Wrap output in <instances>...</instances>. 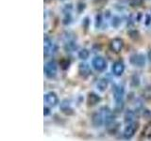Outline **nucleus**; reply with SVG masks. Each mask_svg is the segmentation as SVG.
Segmentation results:
<instances>
[{
    "label": "nucleus",
    "mask_w": 151,
    "mask_h": 141,
    "mask_svg": "<svg viewBox=\"0 0 151 141\" xmlns=\"http://www.w3.org/2000/svg\"><path fill=\"white\" fill-rule=\"evenodd\" d=\"M92 123L93 124V126H96V127H99L104 123V118H103V116L100 112L94 113V114L93 115Z\"/></svg>",
    "instance_id": "12"
},
{
    "label": "nucleus",
    "mask_w": 151,
    "mask_h": 141,
    "mask_svg": "<svg viewBox=\"0 0 151 141\" xmlns=\"http://www.w3.org/2000/svg\"><path fill=\"white\" fill-rule=\"evenodd\" d=\"M101 1H102V2L104 3V2H106L107 0H96V2H101Z\"/></svg>",
    "instance_id": "33"
},
{
    "label": "nucleus",
    "mask_w": 151,
    "mask_h": 141,
    "mask_svg": "<svg viewBox=\"0 0 151 141\" xmlns=\"http://www.w3.org/2000/svg\"><path fill=\"white\" fill-rule=\"evenodd\" d=\"M100 113L104 118V123L106 125H111L114 122V116H113L112 112L111 111L110 108L108 107H102Z\"/></svg>",
    "instance_id": "7"
},
{
    "label": "nucleus",
    "mask_w": 151,
    "mask_h": 141,
    "mask_svg": "<svg viewBox=\"0 0 151 141\" xmlns=\"http://www.w3.org/2000/svg\"><path fill=\"white\" fill-rule=\"evenodd\" d=\"M92 66L97 72H103L107 68V61L102 56H94L92 60Z\"/></svg>",
    "instance_id": "2"
},
{
    "label": "nucleus",
    "mask_w": 151,
    "mask_h": 141,
    "mask_svg": "<svg viewBox=\"0 0 151 141\" xmlns=\"http://www.w3.org/2000/svg\"><path fill=\"white\" fill-rule=\"evenodd\" d=\"M103 23V16L101 13H97L96 15V19H94V27L99 28L101 26Z\"/></svg>",
    "instance_id": "17"
},
{
    "label": "nucleus",
    "mask_w": 151,
    "mask_h": 141,
    "mask_svg": "<svg viewBox=\"0 0 151 141\" xmlns=\"http://www.w3.org/2000/svg\"><path fill=\"white\" fill-rule=\"evenodd\" d=\"M90 23H91V20H90L89 17H85L83 19V22H82V26L84 27L85 30H88V28L90 26Z\"/></svg>",
    "instance_id": "26"
},
{
    "label": "nucleus",
    "mask_w": 151,
    "mask_h": 141,
    "mask_svg": "<svg viewBox=\"0 0 151 141\" xmlns=\"http://www.w3.org/2000/svg\"><path fill=\"white\" fill-rule=\"evenodd\" d=\"M51 1H52V0H45V3H50Z\"/></svg>",
    "instance_id": "34"
},
{
    "label": "nucleus",
    "mask_w": 151,
    "mask_h": 141,
    "mask_svg": "<svg viewBox=\"0 0 151 141\" xmlns=\"http://www.w3.org/2000/svg\"><path fill=\"white\" fill-rule=\"evenodd\" d=\"M60 1H65V0H60Z\"/></svg>",
    "instance_id": "35"
},
{
    "label": "nucleus",
    "mask_w": 151,
    "mask_h": 141,
    "mask_svg": "<svg viewBox=\"0 0 151 141\" xmlns=\"http://www.w3.org/2000/svg\"><path fill=\"white\" fill-rule=\"evenodd\" d=\"M125 95V88L121 85H116L113 88V98L117 105H121Z\"/></svg>",
    "instance_id": "4"
},
{
    "label": "nucleus",
    "mask_w": 151,
    "mask_h": 141,
    "mask_svg": "<svg viewBox=\"0 0 151 141\" xmlns=\"http://www.w3.org/2000/svg\"><path fill=\"white\" fill-rule=\"evenodd\" d=\"M100 102V97H99L96 93H93V92H91L89 93V95L87 97V103L88 105H96V103H98Z\"/></svg>",
    "instance_id": "13"
},
{
    "label": "nucleus",
    "mask_w": 151,
    "mask_h": 141,
    "mask_svg": "<svg viewBox=\"0 0 151 141\" xmlns=\"http://www.w3.org/2000/svg\"><path fill=\"white\" fill-rule=\"evenodd\" d=\"M127 34H129L130 39H132L133 41L138 40L139 38H140V33H139L138 30H136V29H131V30H129V32H127Z\"/></svg>",
    "instance_id": "19"
},
{
    "label": "nucleus",
    "mask_w": 151,
    "mask_h": 141,
    "mask_svg": "<svg viewBox=\"0 0 151 141\" xmlns=\"http://www.w3.org/2000/svg\"><path fill=\"white\" fill-rule=\"evenodd\" d=\"M121 23H122V19L119 16H113L112 17V19H111V26L114 28L119 27L120 25H121Z\"/></svg>",
    "instance_id": "20"
},
{
    "label": "nucleus",
    "mask_w": 151,
    "mask_h": 141,
    "mask_svg": "<svg viewBox=\"0 0 151 141\" xmlns=\"http://www.w3.org/2000/svg\"><path fill=\"white\" fill-rule=\"evenodd\" d=\"M111 70H112V73L114 74L115 76H121V75L125 72V64H124V62L121 61V60L115 61V62L112 64Z\"/></svg>",
    "instance_id": "8"
},
{
    "label": "nucleus",
    "mask_w": 151,
    "mask_h": 141,
    "mask_svg": "<svg viewBox=\"0 0 151 141\" xmlns=\"http://www.w3.org/2000/svg\"><path fill=\"white\" fill-rule=\"evenodd\" d=\"M137 129H138V123H136V122H130V123H129L126 126L124 132H123V136L126 139L131 138L135 135Z\"/></svg>",
    "instance_id": "5"
},
{
    "label": "nucleus",
    "mask_w": 151,
    "mask_h": 141,
    "mask_svg": "<svg viewBox=\"0 0 151 141\" xmlns=\"http://www.w3.org/2000/svg\"><path fill=\"white\" fill-rule=\"evenodd\" d=\"M61 110H63V112L65 113V114H70L69 111H71V112L73 111V110L69 107L68 105H64V103H63V105H61ZM72 113H73V112H72Z\"/></svg>",
    "instance_id": "27"
},
{
    "label": "nucleus",
    "mask_w": 151,
    "mask_h": 141,
    "mask_svg": "<svg viewBox=\"0 0 151 141\" xmlns=\"http://www.w3.org/2000/svg\"><path fill=\"white\" fill-rule=\"evenodd\" d=\"M89 56H90V52L86 48H83L78 52V58L82 60H86L89 58Z\"/></svg>",
    "instance_id": "16"
},
{
    "label": "nucleus",
    "mask_w": 151,
    "mask_h": 141,
    "mask_svg": "<svg viewBox=\"0 0 151 141\" xmlns=\"http://www.w3.org/2000/svg\"><path fill=\"white\" fill-rule=\"evenodd\" d=\"M143 3H144V0H129V5L133 8L142 6Z\"/></svg>",
    "instance_id": "23"
},
{
    "label": "nucleus",
    "mask_w": 151,
    "mask_h": 141,
    "mask_svg": "<svg viewBox=\"0 0 151 141\" xmlns=\"http://www.w3.org/2000/svg\"><path fill=\"white\" fill-rule=\"evenodd\" d=\"M145 26H149L151 24V15H150V14H145Z\"/></svg>",
    "instance_id": "28"
},
{
    "label": "nucleus",
    "mask_w": 151,
    "mask_h": 141,
    "mask_svg": "<svg viewBox=\"0 0 151 141\" xmlns=\"http://www.w3.org/2000/svg\"><path fill=\"white\" fill-rule=\"evenodd\" d=\"M147 58L149 60V62H151V49L148 51V53H147Z\"/></svg>",
    "instance_id": "31"
},
{
    "label": "nucleus",
    "mask_w": 151,
    "mask_h": 141,
    "mask_svg": "<svg viewBox=\"0 0 151 141\" xmlns=\"http://www.w3.org/2000/svg\"><path fill=\"white\" fill-rule=\"evenodd\" d=\"M45 102L49 106H56L59 103L58 95H57V94L53 91L47 92L45 95Z\"/></svg>",
    "instance_id": "9"
},
{
    "label": "nucleus",
    "mask_w": 151,
    "mask_h": 141,
    "mask_svg": "<svg viewBox=\"0 0 151 141\" xmlns=\"http://www.w3.org/2000/svg\"><path fill=\"white\" fill-rule=\"evenodd\" d=\"M124 47V41L121 38H114L110 41V49L113 53H120Z\"/></svg>",
    "instance_id": "6"
},
{
    "label": "nucleus",
    "mask_w": 151,
    "mask_h": 141,
    "mask_svg": "<svg viewBox=\"0 0 151 141\" xmlns=\"http://www.w3.org/2000/svg\"><path fill=\"white\" fill-rule=\"evenodd\" d=\"M142 16H143V14H142L141 12H138V13H137V16H136V18H135V21H137V22H140V21H141V18H142Z\"/></svg>",
    "instance_id": "29"
},
{
    "label": "nucleus",
    "mask_w": 151,
    "mask_h": 141,
    "mask_svg": "<svg viewBox=\"0 0 151 141\" xmlns=\"http://www.w3.org/2000/svg\"><path fill=\"white\" fill-rule=\"evenodd\" d=\"M63 24L64 26H69L71 23L73 21V18H72V14L71 13H66L63 14Z\"/></svg>",
    "instance_id": "18"
},
{
    "label": "nucleus",
    "mask_w": 151,
    "mask_h": 141,
    "mask_svg": "<svg viewBox=\"0 0 151 141\" xmlns=\"http://www.w3.org/2000/svg\"><path fill=\"white\" fill-rule=\"evenodd\" d=\"M60 67L63 70H66V69H68L69 67V65H70V60L67 59V58H63V59H61L60 60Z\"/></svg>",
    "instance_id": "24"
},
{
    "label": "nucleus",
    "mask_w": 151,
    "mask_h": 141,
    "mask_svg": "<svg viewBox=\"0 0 151 141\" xmlns=\"http://www.w3.org/2000/svg\"><path fill=\"white\" fill-rule=\"evenodd\" d=\"M57 73H58V65H57L56 61L50 60L45 65V73L47 78H55Z\"/></svg>",
    "instance_id": "1"
},
{
    "label": "nucleus",
    "mask_w": 151,
    "mask_h": 141,
    "mask_svg": "<svg viewBox=\"0 0 151 141\" xmlns=\"http://www.w3.org/2000/svg\"><path fill=\"white\" fill-rule=\"evenodd\" d=\"M49 112H48V109L47 108H45V115H48Z\"/></svg>",
    "instance_id": "32"
},
{
    "label": "nucleus",
    "mask_w": 151,
    "mask_h": 141,
    "mask_svg": "<svg viewBox=\"0 0 151 141\" xmlns=\"http://www.w3.org/2000/svg\"><path fill=\"white\" fill-rule=\"evenodd\" d=\"M64 49L67 52H73L78 49V44L74 40H68L64 43Z\"/></svg>",
    "instance_id": "14"
},
{
    "label": "nucleus",
    "mask_w": 151,
    "mask_h": 141,
    "mask_svg": "<svg viewBox=\"0 0 151 141\" xmlns=\"http://www.w3.org/2000/svg\"><path fill=\"white\" fill-rule=\"evenodd\" d=\"M78 73L81 77L83 78H87L89 75H91L92 70L90 66L86 63H80L78 65Z\"/></svg>",
    "instance_id": "10"
},
{
    "label": "nucleus",
    "mask_w": 151,
    "mask_h": 141,
    "mask_svg": "<svg viewBox=\"0 0 151 141\" xmlns=\"http://www.w3.org/2000/svg\"><path fill=\"white\" fill-rule=\"evenodd\" d=\"M150 12H151V9H150Z\"/></svg>",
    "instance_id": "36"
},
{
    "label": "nucleus",
    "mask_w": 151,
    "mask_h": 141,
    "mask_svg": "<svg viewBox=\"0 0 151 141\" xmlns=\"http://www.w3.org/2000/svg\"><path fill=\"white\" fill-rule=\"evenodd\" d=\"M72 9H73L72 4H67V5H65L64 8L63 9V14L71 13V12H72Z\"/></svg>",
    "instance_id": "25"
},
{
    "label": "nucleus",
    "mask_w": 151,
    "mask_h": 141,
    "mask_svg": "<svg viewBox=\"0 0 151 141\" xmlns=\"http://www.w3.org/2000/svg\"><path fill=\"white\" fill-rule=\"evenodd\" d=\"M108 86H109V81L106 78L99 79V81L97 82V88L100 91H105L108 88Z\"/></svg>",
    "instance_id": "15"
},
{
    "label": "nucleus",
    "mask_w": 151,
    "mask_h": 141,
    "mask_svg": "<svg viewBox=\"0 0 151 141\" xmlns=\"http://www.w3.org/2000/svg\"><path fill=\"white\" fill-rule=\"evenodd\" d=\"M85 9H86V3L83 2V1H79L78 4H77V11L78 14L80 13H82L84 11H85Z\"/></svg>",
    "instance_id": "21"
},
{
    "label": "nucleus",
    "mask_w": 151,
    "mask_h": 141,
    "mask_svg": "<svg viewBox=\"0 0 151 141\" xmlns=\"http://www.w3.org/2000/svg\"><path fill=\"white\" fill-rule=\"evenodd\" d=\"M145 56L144 54H133L130 56L129 58V62L136 67H144L145 65Z\"/></svg>",
    "instance_id": "3"
},
{
    "label": "nucleus",
    "mask_w": 151,
    "mask_h": 141,
    "mask_svg": "<svg viewBox=\"0 0 151 141\" xmlns=\"http://www.w3.org/2000/svg\"><path fill=\"white\" fill-rule=\"evenodd\" d=\"M125 119H126V121L127 122L129 121V123H130V122H133L132 120H133L134 119V113L132 112L131 110H129L125 115Z\"/></svg>",
    "instance_id": "22"
},
{
    "label": "nucleus",
    "mask_w": 151,
    "mask_h": 141,
    "mask_svg": "<svg viewBox=\"0 0 151 141\" xmlns=\"http://www.w3.org/2000/svg\"><path fill=\"white\" fill-rule=\"evenodd\" d=\"M110 16H111V11H110V9H107V11H105V17L109 18Z\"/></svg>",
    "instance_id": "30"
},
{
    "label": "nucleus",
    "mask_w": 151,
    "mask_h": 141,
    "mask_svg": "<svg viewBox=\"0 0 151 141\" xmlns=\"http://www.w3.org/2000/svg\"><path fill=\"white\" fill-rule=\"evenodd\" d=\"M54 51V44L48 36H45V56H50Z\"/></svg>",
    "instance_id": "11"
}]
</instances>
